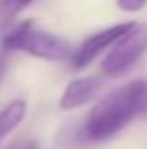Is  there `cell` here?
<instances>
[{
	"label": "cell",
	"mask_w": 147,
	"mask_h": 149,
	"mask_svg": "<svg viewBox=\"0 0 147 149\" xmlns=\"http://www.w3.org/2000/svg\"><path fill=\"white\" fill-rule=\"evenodd\" d=\"M140 115H147V79L130 81L102 96L87 115L85 136L94 142L110 140Z\"/></svg>",
	"instance_id": "obj_1"
},
{
	"label": "cell",
	"mask_w": 147,
	"mask_h": 149,
	"mask_svg": "<svg viewBox=\"0 0 147 149\" xmlns=\"http://www.w3.org/2000/svg\"><path fill=\"white\" fill-rule=\"evenodd\" d=\"M4 47L11 51H25L44 61H66L70 57V44L64 38L47 30L34 29L32 21L17 25L6 38Z\"/></svg>",
	"instance_id": "obj_2"
},
{
	"label": "cell",
	"mask_w": 147,
	"mask_h": 149,
	"mask_svg": "<svg viewBox=\"0 0 147 149\" xmlns=\"http://www.w3.org/2000/svg\"><path fill=\"white\" fill-rule=\"evenodd\" d=\"M147 51V23H136L111 45L110 53L102 61L106 76H121L132 68Z\"/></svg>",
	"instance_id": "obj_3"
},
{
	"label": "cell",
	"mask_w": 147,
	"mask_h": 149,
	"mask_svg": "<svg viewBox=\"0 0 147 149\" xmlns=\"http://www.w3.org/2000/svg\"><path fill=\"white\" fill-rule=\"evenodd\" d=\"M132 25H134V21L119 23V25H115V26L104 29V30H100V32H94L92 36H89L79 47L74 51L72 66L76 70H81V68H85V66H89L106 47H111Z\"/></svg>",
	"instance_id": "obj_4"
},
{
	"label": "cell",
	"mask_w": 147,
	"mask_h": 149,
	"mask_svg": "<svg viewBox=\"0 0 147 149\" xmlns=\"http://www.w3.org/2000/svg\"><path fill=\"white\" fill-rule=\"evenodd\" d=\"M100 89H102V79L98 77H77V79L70 81L64 89L62 96L59 100V108L62 111H70V109H77L81 106L89 104L98 96Z\"/></svg>",
	"instance_id": "obj_5"
},
{
	"label": "cell",
	"mask_w": 147,
	"mask_h": 149,
	"mask_svg": "<svg viewBox=\"0 0 147 149\" xmlns=\"http://www.w3.org/2000/svg\"><path fill=\"white\" fill-rule=\"evenodd\" d=\"M26 115V102L25 100H11L6 108L0 111V140L8 136L11 130L19 127Z\"/></svg>",
	"instance_id": "obj_6"
},
{
	"label": "cell",
	"mask_w": 147,
	"mask_h": 149,
	"mask_svg": "<svg viewBox=\"0 0 147 149\" xmlns=\"http://www.w3.org/2000/svg\"><path fill=\"white\" fill-rule=\"evenodd\" d=\"M117 6L126 13H134V11L144 10L147 6V0H117Z\"/></svg>",
	"instance_id": "obj_7"
},
{
	"label": "cell",
	"mask_w": 147,
	"mask_h": 149,
	"mask_svg": "<svg viewBox=\"0 0 147 149\" xmlns=\"http://www.w3.org/2000/svg\"><path fill=\"white\" fill-rule=\"evenodd\" d=\"M8 149H38V146H36V142H32V140H23V142L13 143V146L8 147Z\"/></svg>",
	"instance_id": "obj_8"
},
{
	"label": "cell",
	"mask_w": 147,
	"mask_h": 149,
	"mask_svg": "<svg viewBox=\"0 0 147 149\" xmlns=\"http://www.w3.org/2000/svg\"><path fill=\"white\" fill-rule=\"evenodd\" d=\"M10 2H11V4H15V6H17L19 10H21L23 6H26V4H28V2H32V0H10Z\"/></svg>",
	"instance_id": "obj_9"
}]
</instances>
